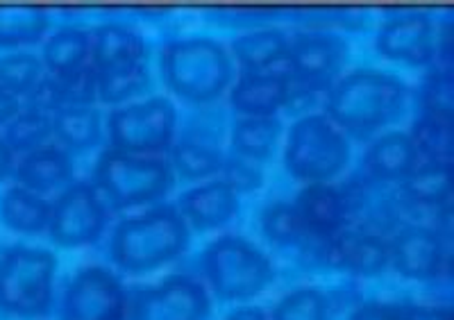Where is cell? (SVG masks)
<instances>
[{
	"label": "cell",
	"instance_id": "1",
	"mask_svg": "<svg viewBox=\"0 0 454 320\" xmlns=\"http://www.w3.org/2000/svg\"><path fill=\"white\" fill-rule=\"evenodd\" d=\"M409 87L391 73L359 68L332 84L325 93V116L355 139H368L403 119Z\"/></svg>",
	"mask_w": 454,
	"mask_h": 320
},
{
	"label": "cell",
	"instance_id": "2",
	"mask_svg": "<svg viewBox=\"0 0 454 320\" xmlns=\"http://www.w3.org/2000/svg\"><path fill=\"white\" fill-rule=\"evenodd\" d=\"M189 225L173 205H157L116 225L109 257L128 275H144L176 261L189 248Z\"/></svg>",
	"mask_w": 454,
	"mask_h": 320
},
{
	"label": "cell",
	"instance_id": "3",
	"mask_svg": "<svg viewBox=\"0 0 454 320\" xmlns=\"http://www.w3.org/2000/svg\"><path fill=\"white\" fill-rule=\"evenodd\" d=\"M57 259L51 250L10 246L0 253V314L7 318H48L55 307Z\"/></svg>",
	"mask_w": 454,
	"mask_h": 320
},
{
	"label": "cell",
	"instance_id": "4",
	"mask_svg": "<svg viewBox=\"0 0 454 320\" xmlns=\"http://www.w3.org/2000/svg\"><path fill=\"white\" fill-rule=\"evenodd\" d=\"M93 186L109 212L150 205L176 184V173L164 157L129 155L107 148L93 168Z\"/></svg>",
	"mask_w": 454,
	"mask_h": 320
},
{
	"label": "cell",
	"instance_id": "5",
	"mask_svg": "<svg viewBox=\"0 0 454 320\" xmlns=\"http://www.w3.org/2000/svg\"><path fill=\"white\" fill-rule=\"evenodd\" d=\"M161 78L180 100L209 105L232 84L234 68L221 43L184 39L168 43L161 52Z\"/></svg>",
	"mask_w": 454,
	"mask_h": 320
},
{
	"label": "cell",
	"instance_id": "6",
	"mask_svg": "<svg viewBox=\"0 0 454 320\" xmlns=\"http://www.w3.org/2000/svg\"><path fill=\"white\" fill-rule=\"evenodd\" d=\"M348 161V137L325 114H307L291 125L284 145V166L295 180L327 184L346 171Z\"/></svg>",
	"mask_w": 454,
	"mask_h": 320
},
{
	"label": "cell",
	"instance_id": "7",
	"mask_svg": "<svg viewBox=\"0 0 454 320\" xmlns=\"http://www.w3.org/2000/svg\"><path fill=\"white\" fill-rule=\"evenodd\" d=\"M205 282L223 302L257 298L275 279L273 263L253 243L239 237H221L202 253Z\"/></svg>",
	"mask_w": 454,
	"mask_h": 320
},
{
	"label": "cell",
	"instance_id": "8",
	"mask_svg": "<svg viewBox=\"0 0 454 320\" xmlns=\"http://www.w3.org/2000/svg\"><path fill=\"white\" fill-rule=\"evenodd\" d=\"M176 125V105L168 98L123 105L109 114V148L129 155L160 157L173 148Z\"/></svg>",
	"mask_w": 454,
	"mask_h": 320
},
{
	"label": "cell",
	"instance_id": "9",
	"mask_svg": "<svg viewBox=\"0 0 454 320\" xmlns=\"http://www.w3.org/2000/svg\"><path fill=\"white\" fill-rule=\"evenodd\" d=\"M348 52V42L334 32L307 30L291 36L286 58L291 98L330 91L332 84L340 78Z\"/></svg>",
	"mask_w": 454,
	"mask_h": 320
},
{
	"label": "cell",
	"instance_id": "10",
	"mask_svg": "<svg viewBox=\"0 0 454 320\" xmlns=\"http://www.w3.org/2000/svg\"><path fill=\"white\" fill-rule=\"evenodd\" d=\"M107 205L89 182L68 184L51 205L48 234L59 248H82L100 238L107 225Z\"/></svg>",
	"mask_w": 454,
	"mask_h": 320
},
{
	"label": "cell",
	"instance_id": "11",
	"mask_svg": "<svg viewBox=\"0 0 454 320\" xmlns=\"http://www.w3.org/2000/svg\"><path fill=\"white\" fill-rule=\"evenodd\" d=\"M212 300L200 279L170 275L129 293L128 320H209Z\"/></svg>",
	"mask_w": 454,
	"mask_h": 320
},
{
	"label": "cell",
	"instance_id": "12",
	"mask_svg": "<svg viewBox=\"0 0 454 320\" xmlns=\"http://www.w3.org/2000/svg\"><path fill=\"white\" fill-rule=\"evenodd\" d=\"M129 293L121 279L103 266L78 270L64 291L62 320H128Z\"/></svg>",
	"mask_w": 454,
	"mask_h": 320
},
{
	"label": "cell",
	"instance_id": "13",
	"mask_svg": "<svg viewBox=\"0 0 454 320\" xmlns=\"http://www.w3.org/2000/svg\"><path fill=\"white\" fill-rule=\"evenodd\" d=\"M436 36L432 16L425 12L388 14L377 30L375 48L382 58L407 66H429L436 62Z\"/></svg>",
	"mask_w": 454,
	"mask_h": 320
},
{
	"label": "cell",
	"instance_id": "14",
	"mask_svg": "<svg viewBox=\"0 0 454 320\" xmlns=\"http://www.w3.org/2000/svg\"><path fill=\"white\" fill-rule=\"evenodd\" d=\"M391 269L416 282H432L448 270V243L439 228L407 225L388 241Z\"/></svg>",
	"mask_w": 454,
	"mask_h": 320
},
{
	"label": "cell",
	"instance_id": "15",
	"mask_svg": "<svg viewBox=\"0 0 454 320\" xmlns=\"http://www.w3.org/2000/svg\"><path fill=\"white\" fill-rule=\"evenodd\" d=\"M330 266L359 277H375L391 269V248L380 234L346 228L332 237Z\"/></svg>",
	"mask_w": 454,
	"mask_h": 320
},
{
	"label": "cell",
	"instance_id": "16",
	"mask_svg": "<svg viewBox=\"0 0 454 320\" xmlns=\"http://www.w3.org/2000/svg\"><path fill=\"white\" fill-rule=\"evenodd\" d=\"M294 207L305 225V232L316 237H334L350 222L348 193L330 184L305 186Z\"/></svg>",
	"mask_w": 454,
	"mask_h": 320
},
{
	"label": "cell",
	"instance_id": "17",
	"mask_svg": "<svg viewBox=\"0 0 454 320\" xmlns=\"http://www.w3.org/2000/svg\"><path fill=\"white\" fill-rule=\"evenodd\" d=\"M177 212L186 221L189 230L212 232L225 228L239 212V196L223 180L189 189L177 200Z\"/></svg>",
	"mask_w": 454,
	"mask_h": 320
},
{
	"label": "cell",
	"instance_id": "18",
	"mask_svg": "<svg viewBox=\"0 0 454 320\" xmlns=\"http://www.w3.org/2000/svg\"><path fill=\"white\" fill-rule=\"evenodd\" d=\"M289 98L286 71L241 73L230 91V105L241 116H275L289 105Z\"/></svg>",
	"mask_w": 454,
	"mask_h": 320
},
{
	"label": "cell",
	"instance_id": "19",
	"mask_svg": "<svg viewBox=\"0 0 454 320\" xmlns=\"http://www.w3.org/2000/svg\"><path fill=\"white\" fill-rule=\"evenodd\" d=\"M73 166L68 150L59 145H42V148L32 150L27 155L21 157V161L14 166V180L16 184L27 189V191L43 196L62 189L71 182Z\"/></svg>",
	"mask_w": 454,
	"mask_h": 320
},
{
	"label": "cell",
	"instance_id": "20",
	"mask_svg": "<svg viewBox=\"0 0 454 320\" xmlns=\"http://www.w3.org/2000/svg\"><path fill=\"white\" fill-rule=\"evenodd\" d=\"M420 164L419 150L404 132L377 137L364 155V168L377 182H404Z\"/></svg>",
	"mask_w": 454,
	"mask_h": 320
},
{
	"label": "cell",
	"instance_id": "21",
	"mask_svg": "<svg viewBox=\"0 0 454 320\" xmlns=\"http://www.w3.org/2000/svg\"><path fill=\"white\" fill-rule=\"evenodd\" d=\"M232 52L241 73L286 71L289 36L282 30H253L234 39Z\"/></svg>",
	"mask_w": 454,
	"mask_h": 320
},
{
	"label": "cell",
	"instance_id": "22",
	"mask_svg": "<svg viewBox=\"0 0 454 320\" xmlns=\"http://www.w3.org/2000/svg\"><path fill=\"white\" fill-rule=\"evenodd\" d=\"M148 48L141 35L128 26L107 23L91 32V66L96 71L145 62Z\"/></svg>",
	"mask_w": 454,
	"mask_h": 320
},
{
	"label": "cell",
	"instance_id": "23",
	"mask_svg": "<svg viewBox=\"0 0 454 320\" xmlns=\"http://www.w3.org/2000/svg\"><path fill=\"white\" fill-rule=\"evenodd\" d=\"M0 221L12 232L42 234L51 222V202L14 184L0 196Z\"/></svg>",
	"mask_w": 454,
	"mask_h": 320
},
{
	"label": "cell",
	"instance_id": "24",
	"mask_svg": "<svg viewBox=\"0 0 454 320\" xmlns=\"http://www.w3.org/2000/svg\"><path fill=\"white\" fill-rule=\"evenodd\" d=\"M43 68L48 75H68L91 64V32L82 27H62L43 46Z\"/></svg>",
	"mask_w": 454,
	"mask_h": 320
},
{
	"label": "cell",
	"instance_id": "25",
	"mask_svg": "<svg viewBox=\"0 0 454 320\" xmlns=\"http://www.w3.org/2000/svg\"><path fill=\"white\" fill-rule=\"evenodd\" d=\"M452 168L445 166L420 164L403 184V198L411 207L448 212L450 198H452Z\"/></svg>",
	"mask_w": 454,
	"mask_h": 320
},
{
	"label": "cell",
	"instance_id": "26",
	"mask_svg": "<svg viewBox=\"0 0 454 320\" xmlns=\"http://www.w3.org/2000/svg\"><path fill=\"white\" fill-rule=\"evenodd\" d=\"M282 123L278 116H241L232 125L234 155L250 161H266L278 148Z\"/></svg>",
	"mask_w": 454,
	"mask_h": 320
},
{
	"label": "cell",
	"instance_id": "27",
	"mask_svg": "<svg viewBox=\"0 0 454 320\" xmlns=\"http://www.w3.org/2000/svg\"><path fill=\"white\" fill-rule=\"evenodd\" d=\"M52 137L67 150L80 152L98 144L103 119L96 107H68L52 116Z\"/></svg>",
	"mask_w": 454,
	"mask_h": 320
},
{
	"label": "cell",
	"instance_id": "28",
	"mask_svg": "<svg viewBox=\"0 0 454 320\" xmlns=\"http://www.w3.org/2000/svg\"><path fill=\"white\" fill-rule=\"evenodd\" d=\"M170 168L189 182H200L223 171L225 157L218 148L205 141L182 139L170 148Z\"/></svg>",
	"mask_w": 454,
	"mask_h": 320
},
{
	"label": "cell",
	"instance_id": "29",
	"mask_svg": "<svg viewBox=\"0 0 454 320\" xmlns=\"http://www.w3.org/2000/svg\"><path fill=\"white\" fill-rule=\"evenodd\" d=\"M51 19L39 7H0V48H21L42 42Z\"/></svg>",
	"mask_w": 454,
	"mask_h": 320
},
{
	"label": "cell",
	"instance_id": "30",
	"mask_svg": "<svg viewBox=\"0 0 454 320\" xmlns=\"http://www.w3.org/2000/svg\"><path fill=\"white\" fill-rule=\"evenodd\" d=\"M409 137L423 164L452 168V121L420 114Z\"/></svg>",
	"mask_w": 454,
	"mask_h": 320
},
{
	"label": "cell",
	"instance_id": "31",
	"mask_svg": "<svg viewBox=\"0 0 454 320\" xmlns=\"http://www.w3.org/2000/svg\"><path fill=\"white\" fill-rule=\"evenodd\" d=\"M98 78V98L107 105H121L132 100L150 87V73L145 62L123 64L96 71Z\"/></svg>",
	"mask_w": 454,
	"mask_h": 320
},
{
	"label": "cell",
	"instance_id": "32",
	"mask_svg": "<svg viewBox=\"0 0 454 320\" xmlns=\"http://www.w3.org/2000/svg\"><path fill=\"white\" fill-rule=\"evenodd\" d=\"M42 58L32 52H10L0 58V89L14 98H27L46 75Z\"/></svg>",
	"mask_w": 454,
	"mask_h": 320
},
{
	"label": "cell",
	"instance_id": "33",
	"mask_svg": "<svg viewBox=\"0 0 454 320\" xmlns=\"http://www.w3.org/2000/svg\"><path fill=\"white\" fill-rule=\"evenodd\" d=\"M52 137V116L36 112V109H21L10 123L5 125V144L12 152H32L42 148Z\"/></svg>",
	"mask_w": 454,
	"mask_h": 320
},
{
	"label": "cell",
	"instance_id": "34",
	"mask_svg": "<svg viewBox=\"0 0 454 320\" xmlns=\"http://www.w3.org/2000/svg\"><path fill=\"white\" fill-rule=\"evenodd\" d=\"M262 232L273 246L291 248L300 246L305 237V225L291 202H273L262 214Z\"/></svg>",
	"mask_w": 454,
	"mask_h": 320
},
{
	"label": "cell",
	"instance_id": "35",
	"mask_svg": "<svg viewBox=\"0 0 454 320\" xmlns=\"http://www.w3.org/2000/svg\"><path fill=\"white\" fill-rule=\"evenodd\" d=\"M420 112L425 116H436V119L452 121L454 107V87H452V68L434 66L423 80V87L419 93Z\"/></svg>",
	"mask_w": 454,
	"mask_h": 320
},
{
	"label": "cell",
	"instance_id": "36",
	"mask_svg": "<svg viewBox=\"0 0 454 320\" xmlns=\"http://www.w3.org/2000/svg\"><path fill=\"white\" fill-rule=\"evenodd\" d=\"M273 320H330V302L320 291H294L279 300Z\"/></svg>",
	"mask_w": 454,
	"mask_h": 320
},
{
	"label": "cell",
	"instance_id": "37",
	"mask_svg": "<svg viewBox=\"0 0 454 320\" xmlns=\"http://www.w3.org/2000/svg\"><path fill=\"white\" fill-rule=\"evenodd\" d=\"M223 182H225L234 193H250L254 189H259L263 182L262 171L257 168V164L250 160H243V157H225V164H223Z\"/></svg>",
	"mask_w": 454,
	"mask_h": 320
},
{
	"label": "cell",
	"instance_id": "38",
	"mask_svg": "<svg viewBox=\"0 0 454 320\" xmlns=\"http://www.w3.org/2000/svg\"><path fill=\"white\" fill-rule=\"evenodd\" d=\"M350 320H400V307L380 305V302H368L359 307Z\"/></svg>",
	"mask_w": 454,
	"mask_h": 320
},
{
	"label": "cell",
	"instance_id": "39",
	"mask_svg": "<svg viewBox=\"0 0 454 320\" xmlns=\"http://www.w3.org/2000/svg\"><path fill=\"white\" fill-rule=\"evenodd\" d=\"M19 112H21L19 98H14V96H10V93L0 89V125L10 123Z\"/></svg>",
	"mask_w": 454,
	"mask_h": 320
},
{
	"label": "cell",
	"instance_id": "40",
	"mask_svg": "<svg viewBox=\"0 0 454 320\" xmlns=\"http://www.w3.org/2000/svg\"><path fill=\"white\" fill-rule=\"evenodd\" d=\"M12 173H14V152L0 137V182H5Z\"/></svg>",
	"mask_w": 454,
	"mask_h": 320
},
{
	"label": "cell",
	"instance_id": "41",
	"mask_svg": "<svg viewBox=\"0 0 454 320\" xmlns=\"http://www.w3.org/2000/svg\"><path fill=\"white\" fill-rule=\"evenodd\" d=\"M225 320H269V316L263 314V309H259V307H239Z\"/></svg>",
	"mask_w": 454,
	"mask_h": 320
}]
</instances>
